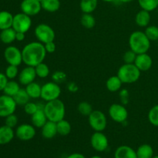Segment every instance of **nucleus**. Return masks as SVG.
I'll list each match as a JSON object with an SVG mask.
<instances>
[{
	"label": "nucleus",
	"mask_w": 158,
	"mask_h": 158,
	"mask_svg": "<svg viewBox=\"0 0 158 158\" xmlns=\"http://www.w3.org/2000/svg\"><path fill=\"white\" fill-rule=\"evenodd\" d=\"M46 51L43 43L40 42H32L23 47L22 50L23 62L29 66L35 67L43 63L46 56Z\"/></svg>",
	"instance_id": "1"
},
{
	"label": "nucleus",
	"mask_w": 158,
	"mask_h": 158,
	"mask_svg": "<svg viewBox=\"0 0 158 158\" xmlns=\"http://www.w3.org/2000/svg\"><path fill=\"white\" fill-rule=\"evenodd\" d=\"M129 46L131 50L137 55L146 53L151 47V41L145 35L144 32L135 31L130 35Z\"/></svg>",
	"instance_id": "2"
},
{
	"label": "nucleus",
	"mask_w": 158,
	"mask_h": 158,
	"mask_svg": "<svg viewBox=\"0 0 158 158\" xmlns=\"http://www.w3.org/2000/svg\"><path fill=\"white\" fill-rule=\"evenodd\" d=\"M44 111L48 120L57 123L64 119L66 107L63 102L60 99H57L46 102L44 105Z\"/></svg>",
	"instance_id": "3"
},
{
	"label": "nucleus",
	"mask_w": 158,
	"mask_h": 158,
	"mask_svg": "<svg viewBox=\"0 0 158 158\" xmlns=\"http://www.w3.org/2000/svg\"><path fill=\"white\" fill-rule=\"evenodd\" d=\"M140 70L134 63H124L119 68L117 76L123 83H134L140 79Z\"/></svg>",
	"instance_id": "4"
},
{
	"label": "nucleus",
	"mask_w": 158,
	"mask_h": 158,
	"mask_svg": "<svg viewBox=\"0 0 158 158\" xmlns=\"http://www.w3.org/2000/svg\"><path fill=\"white\" fill-rule=\"evenodd\" d=\"M61 88L55 82H48L42 86L41 98L46 102L60 98Z\"/></svg>",
	"instance_id": "5"
},
{
	"label": "nucleus",
	"mask_w": 158,
	"mask_h": 158,
	"mask_svg": "<svg viewBox=\"0 0 158 158\" xmlns=\"http://www.w3.org/2000/svg\"><path fill=\"white\" fill-rule=\"evenodd\" d=\"M34 34L38 41L43 44L54 41L56 37L55 32L52 28L45 23L39 24L34 30Z\"/></svg>",
	"instance_id": "6"
},
{
	"label": "nucleus",
	"mask_w": 158,
	"mask_h": 158,
	"mask_svg": "<svg viewBox=\"0 0 158 158\" xmlns=\"http://www.w3.org/2000/svg\"><path fill=\"white\" fill-rule=\"evenodd\" d=\"M88 121L90 127L94 131L103 132L106 127L107 120L102 111L93 110V112L88 116Z\"/></svg>",
	"instance_id": "7"
},
{
	"label": "nucleus",
	"mask_w": 158,
	"mask_h": 158,
	"mask_svg": "<svg viewBox=\"0 0 158 158\" xmlns=\"http://www.w3.org/2000/svg\"><path fill=\"white\" fill-rule=\"evenodd\" d=\"M31 26H32L31 16L23 12H20L14 15L12 27L15 29V32L26 33L29 30Z\"/></svg>",
	"instance_id": "8"
},
{
	"label": "nucleus",
	"mask_w": 158,
	"mask_h": 158,
	"mask_svg": "<svg viewBox=\"0 0 158 158\" xmlns=\"http://www.w3.org/2000/svg\"><path fill=\"white\" fill-rule=\"evenodd\" d=\"M17 104L13 97L4 95L0 96V117L6 118L8 116L14 114Z\"/></svg>",
	"instance_id": "9"
},
{
	"label": "nucleus",
	"mask_w": 158,
	"mask_h": 158,
	"mask_svg": "<svg viewBox=\"0 0 158 158\" xmlns=\"http://www.w3.org/2000/svg\"><path fill=\"white\" fill-rule=\"evenodd\" d=\"M109 115L114 121L117 123H123L128 118V111L123 104L114 103L109 108Z\"/></svg>",
	"instance_id": "10"
},
{
	"label": "nucleus",
	"mask_w": 158,
	"mask_h": 158,
	"mask_svg": "<svg viewBox=\"0 0 158 158\" xmlns=\"http://www.w3.org/2000/svg\"><path fill=\"white\" fill-rule=\"evenodd\" d=\"M90 143L92 148L98 152H103L109 146L108 138L103 132L100 131H95V133L91 136Z\"/></svg>",
	"instance_id": "11"
},
{
	"label": "nucleus",
	"mask_w": 158,
	"mask_h": 158,
	"mask_svg": "<svg viewBox=\"0 0 158 158\" xmlns=\"http://www.w3.org/2000/svg\"><path fill=\"white\" fill-rule=\"evenodd\" d=\"M5 60L9 65L19 66L23 63V55L22 51L14 46H8L4 52Z\"/></svg>",
	"instance_id": "12"
},
{
	"label": "nucleus",
	"mask_w": 158,
	"mask_h": 158,
	"mask_svg": "<svg viewBox=\"0 0 158 158\" xmlns=\"http://www.w3.org/2000/svg\"><path fill=\"white\" fill-rule=\"evenodd\" d=\"M20 9L23 13L33 16L40 13L42 10V5L38 0H23L20 4Z\"/></svg>",
	"instance_id": "13"
},
{
	"label": "nucleus",
	"mask_w": 158,
	"mask_h": 158,
	"mask_svg": "<svg viewBox=\"0 0 158 158\" xmlns=\"http://www.w3.org/2000/svg\"><path fill=\"white\" fill-rule=\"evenodd\" d=\"M15 136L23 141L32 140L35 136V127L27 123L19 125L15 130Z\"/></svg>",
	"instance_id": "14"
},
{
	"label": "nucleus",
	"mask_w": 158,
	"mask_h": 158,
	"mask_svg": "<svg viewBox=\"0 0 158 158\" xmlns=\"http://www.w3.org/2000/svg\"><path fill=\"white\" fill-rule=\"evenodd\" d=\"M36 77L35 67L27 66L19 73V81L22 85L27 86L29 83L34 82Z\"/></svg>",
	"instance_id": "15"
},
{
	"label": "nucleus",
	"mask_w": 158,
	"mask_h": 158,
	"mask_svg": "<svg viewBox=\"0 0 158 158\" xmlns=\"http://www.w3.org/2000/svg\"><path fill=\"white\" fill-rule=\"evenodd\" d=\"M134 64L140 69V72H144L151 69L153 65V60L151 56L148 55V52L138 54L136 57Z\"/></svg>",
	"instance_id": "16"
},
{
	"label": "nucleus",
	"mask_w": 158,
	"mask_h": 158,
	"mask_svg": "<svg viewBox=\"0 0 158 158\" xmlns=\"http://www.w3.org/2000/svg\"><path fill=\"white\" fill-rule=\"evenodd\" d=\"M39 108L36 112L31 116V120L32 123L35 127L42 128L43 125L48 121L46 114L44 111V105L38 103Z\"/></svg>",
	"instance_id": "17"
},
{
	"label": "nucleus",
	"mask_w": 158,
	"mask_h": 158,
	"mask_svg": "<svg viewBox=\"0 0 158 158\" xmlns=\"http://www.w3.org/2000/svg\"><path fill=\"white\" fill-rule=\"evenodd\" d=\"M114 158H137V152L131 147L122 145L114 152Z\"/></svg>",
	"instance_id": "18"
},
{
	"label": "nucleus",
	"mask_w": 158,
	"mask_h": 158,
	"mask_svg": "<svg viewBox=\"0 0 158 158\" xmlns=\"http://www.w3.org/2000/svg\"><path fill=\"white\" fill-rule=\"evenodd\" d=\"M41 134L45 139H52L53 137H55V136L58 134H57L56 123L48 120L42 127Z\"/></svg>",
	"instance_id": "19"
},
{
	"label": "nucleus",
	"mask_w": 158,
	"mask_h": 158,
	"mask_svg": "<svg viewBox=\"0 0 158 158\" xmlns=\"http://www.w3.org/2000/svg\"><path fill=\"white\" fill-rule=\"evenodd\" d=\"M15 133L12 128L4 125L0 127V145L7 144L14 138Z\"/></svg>",
	"instance_id": "20"
},
{
	"label": "nucleus",
	"mask_w": 158,
	"mask_h": 158,
	"mask_svg": "<svg viewBox=\"0 0 158 158\" xmlns=\"http://www.w3.org/2000/svg\"><path fill=\"white\" fill-rule=\"evenodd\" d=\"M151 22L150 12L141 9L137 13L135 16V23L140 27H147Z\"/></svg>",
	"instance_id": "21"
},
{
	"label": "nucleus",
	"mask_w": 158,
	"mask_h": 158,
	"mask_svg": "<svg viewBox=\"0 0 158 158\" xmlns=\"http://www.w3.org/2000/svg\"><path fill=\"white\" fill-rule=\"evenodd\" d=\"M13 17L12 13L8 11L0 12V30L9 29L12 26Z\"/></svg>",
	"instance_id": "22"
},
{
	"label": "nucleus",
	"mask_w": 158,
	"mask_h": 158,
	"mask_svg": "<svg viewBox=\"0 0 158 158\" xmlns=\"http://www.w3.org/2000/svg\"><path fill=\"white\" fill-rule=\"evenodd\" d=\"M16 32L12 27L1 30L0 32V40L5 44H10L15 40Z\"/></svg>",
	"instance_id": "23"
},
{
	"label": "nucleus",
	"mask_w": 158,
	"mask_h": 158,
	"mask_svg": "<svg viewBox=\"0 0 158 158\" xmlns=\"http://www.w3.org/2000/svg\"><path fill=\"white\" fill-rule=\"evenodd\" d=\"M123 85V83L119 78L118 76H112L108 80H106V89L110 91V92H117V91L120 90L121 89V86Z\"/></svg>",
	"instance_id": "24"
},
{
	"label": "nucleus",
	"mask_w": 158,
	"mask_h": 158,
	"mask_svg": "<svg viewBox=\"0 0 158 158\" xmlns=\"http://www.w3.org/2000/svg\"><path fill=\"white\" fill-rule=\"evenodd\" d=\"M136 152L137 158H153L154 157V149L148 143L139 146Z\"/></svg>",
	"instance_id": "25"
},
{
	"label": "nucleus",
	"mask_w": 158,
	"mask_h": 158,
	"mask_svg": "<svg viewBox=\"0 0 158 158\" xmlns=\"http://www.w3.org/2000/svg\"><path fill=\"white\" fill-rule=\"evenodd\" d=\"M98 6V0H81L80 7L83 13H92Z\"/></svg>",
	"instance_id": "26"
},
{
	"label": "nucleus",
	"mask_w": 158,
	"mask_h": 158,
	"mask_svg": "<svg viewBox=\"0 0 158 158\" xmlns=\"http://www.w3.org/2000/svg\"><path fill=\"white\" fill-rule=\"evenodd\" d=\"M42 86L39 83L32 82L26 86V90L29 94V97L32 99H37L41 97Z\"/></svg>",
	"instance_id": "27"
},
{
	"label": "nucleus",
	"mask_w": 158,
	"mask_h": 158,
	"mask_svg": "<svg viewBox=\"0 0 158 158\" xmlns=\"http://www.w3.org/2000/svg\"><path fill=\"white\" fill-rule=\"evenodd\" d=\"M41 5L43 10L48 12H55L60 9L61 3L60 0H44Z\"/></svg>",
	"instance_id": "28"
},
{
	"label": "nucleus",
	"mask_w": 158,
	"mask_h": 158,
	"mask_svg": "<svg viewBox=\"0 0 158 158\" xmlns=\"http://www.w3.org/2000/svg\"><path fill=\"white\" fill-rule=\"evenodd\" d=\"M13 99L17 105H19V106H25L26 103L29 102L30 97H29V94L26 92V89L20 88L18 93L13 97Z\"/></svg>",
	"instance_id": "29"
},
{
	"label": "nucleus",
	"mask_w": 158,
	"mask_h": 158,
	"mask_svg": "<svg viewBox=\"0 0 158 158\" xmlns=\"http://www.w3.org/2000/svg\"><path fill=\"white\" fill-rule=\"evenodd\" d=\"M57 134L60 136H67L71 132V124L65 119L56 123Z\"/></svg>",
	"instance_id": "30"
},
{
	"label": "nucleus",
	"mask_w": 158,
	"mask_h": 158,
	"mask_svg": "<svg viewBox=\"0 0 158 158\" xmlns=\"http://www.w3.org/2000/svg\"><path fill=\"white\" fill-rule=\"evenodd\" d=\"M19 89L20 86L19 83L17 82L13 81V80H10V81H8L6 87L3 89V92H4L6 95L13 97L18 93Z\"/></svg>",
	"instance_id": "31"
},
{
	"label": "nucleus",
	"mask_w": 158,
	"mask_h": 158,
	"mask_svg": "<svg viewBox=\"0 0 158 158\" xmlns=\"http://www.w3.org/2000/svg\"><path fill=\"white\" fill-rule=\"evenodd\" d=\"M80 22L82 26L88 29H93L96 25V19L92 13H83Z\"/></svg>",
	"instance_id": "32"
},
{
	"label": "nucleus",
	"mask_w": 158,
	"mask_h": 158,
	"mask_svg": "<svg viewBox=\"0 0 158 158\" xmlns=\"http://www.w3.org/2000/svg\"><path fill=\"white\" fill-rule=\"evenodd\" d=\"M141 9L152 12L158 7V0H137Z\"/></svg>",
	"instance_id": "33"
},
{
	"label": "nucleus",
	"mask_w": 158,
	"mask_h": 158,
	"mask_svg": "<svg viewBox=\"0 0 158 158\" xmlns=\"http://www.w3.org/2000/svg\"><path fill=\"white\" fill-rule=\"evenodd\" d=\"M35 73H36V76L40 78H46L49 74V69L47 64L43 63H40L35 66Z\"/></svg>",
	"instance_id": "34"
},
{
	"label": "nucleus",
	"mask_w": 158,
	"mask_h": 158,
	"mask_svg": "<svg viewBox=\"0 0 158 158\" xmlns=\"http://www.w3.org/2000/svg\"><path fill=\"white\" fill-rule=\"evenodd\" d=\"M145 35H147L150 41H158V27L156 26H147L144 31Z\"/></svg>",
	"instance_id": "35"
},
{
	"label": "nucleus",
	"mask_w": 158,
	"mask_h": 158,
	"mask_svg": "<svg viewBox=\"0 0 158 158\" xmlns=\"http://www.w3.org/2000/svg\"><path fill=\"white\" fill-rule=\"evenodd\" d=\"M77 110L80 114H82L83 116H86V117H88L94 110L90 103L86 101H83L79 103Z\"/></svg>",
	"instance_id": "36"
},
{
	"label": "nucleus",
	"mask_w": 158,
	"mask_h": 158,
	"mask_svg": "<svg viewBox=\"0 0 158 158\" xmlns=\"http://www.w3.org/2000/svg\"><path fill=\"white\" fill-rule=\"evenodd\" d=\"M148 120L152 125L158 127V104L153 106L148 113Z\"/></svg>",
	"instance_id": "37"
},
{
	"label": "nucleus",
	"mask_w": 158,
	"mask_h": 158,
	"mask_svg": "<svg viewBox=\"0 0 158 158\" xmlns=\"http://www.w3.org/2000/svg\"><path fill=\"white\" fill-rule=\"evenodd\" d=\"M6 76L9 80H12L15 79V77L18 76L19 74V69L18 66H14V65H9L7 68L6 69V73H5Z\"/></svg>",
	"instance_id": "38"
},
{
	"label": "nucleus",
	"mask_w": 158,
	"mask_h": 158,
	"mask_svg": "<svg viewBox=\"0 0 158 158\" xmlns=\"http://www.w3.org/2000/svg\"><path fill=\"white\" fill-rule=\"evenodd\" d=\"M137 54H136L135 52L133 50L130 49V50L127 51L124 54H123V61L124 63H128V64H132L134 63L136 60V57H137Z\"/></svg>",
	"instance_id": "39"
},
{
	"label": "nucleus",
	"mask_w": 158,
	"mask_h": 158,
	"mask_svg": "<svg viewBox=\"0 0 158 158\" xmlns=\"http://www.w3.org/2000/svg\"><path fill=\"white\" fill-rule=\"evenodd\" d=\"M24 106V111L29 115L32 116V114H35L39 108L38 103H32V102H29L26 103Z\"/></svg>",
	"instance_id": "40"
},
{
	"label": "nucleus",
	"mask_w": 158,
	"mask_h": 158,
	"mask_svg": "<svg viewBox=\"0 0 158 158\" xmlns=\"http://www.w3.org/2000/svg\"><path fill=\"white\" fill-rule=\"evenodd\" d=\"M66 74L64 72H62V71H56L53 73L52 75V80H53V82L56 83H63L66 80Z\"/></svg>",
	"instance_id": "41"
},
{
	"label": "nucleus",
	"mask_w": 158,
	"mask_h": 158,
	"mask_svg": "<svg viewBox=\"0 0 158 158\" xmlns=\"http://www.w3.org/2000/svg\"><path fill=\"white\" fill-rule=\"evenodd\" d=\"M17 123H18V117L14 114L6 117V124L5 125H6V126L13 128L16 126Z\"/></svg>",
	"instance_id": "42"
},
{
	"label": "nucleus",
	"mask_w": 158,
	"mask_h": 158,
	"mask_svg": "<svg viewBox=\"0 0 158 158\" xmlns=\"http://www.w3.org/2000/svg\"><path fill=\"white\" fill-rule=\"evenodd\" d=\"M8 81H9V79L7 78L6 74L0 73V91H3Z\"/></svg>",
	"instance_id": "43"
},
{
	"label": "nucleus",
	"mask_w": 158,
	"mask_h": 158,
	"mask_svg": "<svg viewBox=\"0 0 158 158\" xmlns=\"http://www.w3.org/2000/svg\"><path fill=\"white\" fill-rule=\"evenodd\" d=\"M44 46H45V49H46V52L52 53V52H54L56 51V44L55 43H54V41L46 43V44H44Z\"/></svg>",
	"instance_id": "44"
},
{
	"label": "nucleus",
	"mask_w": 158,
	"mask_h": 158,
	"mask_svg": "<svg viewBox=\"0 0 158 158\" xmlns=\"http://www.w3.org/2000/svg\"><path fill=\"white\" fill-rule=\"evenodd\" d=\"M68 89H69L70 92L75 93L78 90V86H77L75 83H70L68 85Z\"/></svg>",
	"instance_id": "45"
},
{
	"label": "nucleus",
	"mask_w": 158,
	"mask_h": 158,
	"mask_svg": "<svg viewBox=\"0 0 158 158\" xmlns=\"http://www.w3.org/2000/svg\"><path fill=\"white\" fill-rule=\"evenodd\" d=\"M24 32H16V35H15V40L19 42H22L25 40V35Z\"/></svg>",
	"instance_id": "46"
},
{
	"label": "nucleus",
	"mask_w": 158,
	"mask_h": 158,
	"mask_svg": "<svg viewBox=\"0 0 158 158\" xmlns=\"http://www.w3.org/2000/svg\"><path fill=\"white\" fill-rule=\"evenodd\" d=\"M66 158H86L83 154H80V153H73V154H69Z\"/></svg>",
	"instance_id": "47"
},
{
	"label": "nucleus",
	"mask_w": 158,
	"mask_h": 158,
	"mask_svg": "<svg viewBox=\"0 0 158 158\" xmlns=\"http://www.w3.org/2000/svg\"><path fill=\"white\" fill-rule=\"evenodd\" d=\"M120 2H123V3H128V2H131L134 1V0H119Z\"/></svg>",
	"instance_id": "48"
},
{
	"label": "nucleus",
	"mask_w": 158,
	"mask_h": 158,
	"mask_svg": "<svg viewBox=\"0 0 158 158\" xmlns=\"http://www.w3.org/2000/svg\"><path fill=\"white\" fill-rule=\"evenodd\" d=\"M102 1L105 2H114L115 0H102Z\"/></svg>",
	"instance_id": "49"
},
{
	"label": "nucleus",
	"mask_w": 158,
	"mask_h": 158,
	"mask_svg": "<svg viewBox=\"0 0 158 158\" xmlns=\"http://www.w3.org/2000/svg\"><path fill=\"white\" fill-rule=\"evenodd\" d=\"M90 158H102V157H100V156L94 155V156H93V157H91Z\"/></svg>",
	"instance_id": "50"
},
{
	"label": "nucleus",
	"mask_w": 158,
	"mask_h": 158,
	"mask_svg": "<svg viewBox=\"0 0 158 158\" xmlns=\"http://www.w3.org/2000/svg\"><path fill=\"white\" fill-rule=\"evenodd\" d=\"M153 158H158V155L157 156H154V157H153Z\"/></svg>",
	"instance_id": "51"
},
{
	"label": "nucleus",
	"mask_w": 158,
	"mask_h": 158,
	"mask_svg": "<svg viewBox=\"0 0 158 158\" xmlns=\"http://www.w3.org/2000/svg\"><path fill=\"white\" fill-rule=\"evenodd\" d=\"M38 1H40V2H43V1H44V0H38Z\"/></svg>",
	"instance_id": "52"
}]
</instances>
